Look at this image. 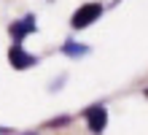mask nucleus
I'll return each instance as SVG.
<instances>
[{
    "label": "nucleus",
    "mask_w": 148,
    "mask_h": 135,
    "mask_svg": "<svg viewBox=\"0 0 148 135\" xmlns=\"http://www.w3.org/2000/svg\"><path fill=\"white\" fill-rule=\"evenodd\" d=\"M8 62H11V68L16 70H27L32 65H38V57L30 51L22 49V43H11V49H8Z\"/></svg>",
    "instance_id": "3"
},
{
    "label": "nucleus",
    "mask_w": 148,
    "mask_h": 135,
    "mask_svg": "<svg viewBox=\"0 0 148 135\" xmlns=\"http://www.w3.org/2000/svg\"><path fill=\"white\" fill-rule=\"evenodd\" d=\"M62 51L67 54V57H84V54H89V49H86V46H81V43H73V41H67L65 46H62Z\"/></svg>",
    "instance_id": "5"
},
{
    "label": "nucleus",
    "mask_w": 148,
    "mask_h": 135,
    "mask_svg": "<svg viewBox=\"0 0 148 135\" xmlns=\"http://www.w3.org/2000/svg\"><path fill=\"white\" fill-rule=\"evenodd\" d=\"M35 30H38V24H35V16H32V14L22 16V19H16L11 27H8V33H11L14 43H22L24 35H30V33H35Z\"/></svg>",
    "instance_id": "4"
},
{
    "label": "nucleus",
    "mask_w": 148,
    "mask_h": 135,
    "mask_svg": "<svg viewBox=\"0 0 148 135\" xmlns=\"http://www.w3.org/2000/svg\"><path fill=\"white\" fill-rule=\"evenodd\" d=\"M24 135H38V132H24Z\"/></svg>",
    "instance_id": "6"
},
{
    "label": "nucleus",
    "mask_w": 148,
    "mask_h": 135,
    "mask_svg": "<svg viewBox=\"0 0 148 135\" xmlns=\"http://www.w3.org/2000/svg\"><path fill=\"white\" fill-rule=\"evenodd\" d=\"M100 16H102V6H100V3H84V6L73 14L70 27H73V30H84V27L94 24Z\"/></svg>",
    "instance_id": "1"
},
{
    "label": "nucleus",
    "mask_w": 148,
    "mask_h": 135,
    "mask_svg": "<svg viewBox=\"0 0 148 135\" xmlns=\"http://www.w3.org/2000/svg\"><path fill=\"white\" fill-rule=\"evenodd\" d=\"M84 119H86V127H89L94 135H100L102 130L108 127V111H105V105H89L86 108V114H84Z\"/></svg>",
    "instance_id": "2"
}]
</instances>
